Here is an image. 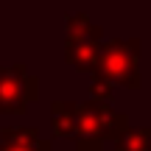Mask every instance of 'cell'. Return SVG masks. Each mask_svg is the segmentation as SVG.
<instances>
[{"label":"cell","instance_id":"cell-6","mask_svg":"<svg viewBox=\"0 0 151 151\" xmlns=\"http://www.w3.org/2000/svg\"><path fill=\"white\" fill-rule=\"evenodd\" d=\"M50 126L56 137L76 140L78 134V104L76 101H53L50 104Z\"/></svg>","mask_w":151,"mask_h":151},{"label":"cell","instance_id":"cell-2","mask_svg":"<svg viewBox=\"0 0 151 151\" xmlns=\"http://www.w3.org/2000/svg\"><path fill=\"white\" fill-rule=\"evenodd\" d=\"M98 73L112 84L140 87V39H106L101 42Z\"/></svg>","mask_w":151,"mask_h":151},{"label":"cell","instance_id":"cell-5","mask_svg":"<svg viewBox=\"0 0 151 151\" xmlns=\"http://www.w3.org/2000/svg\"><path fill=\"white\" fill-rule=\"evenodd\" d=\"M65 59L67 65L84 73H98L101 62V39L87 37V39H65Z\"/></svg>","mask_w":151,"mask_h":151},{"label":"cell","instance_id":"cell-4","mask_svg":"<svg viewBox=\"0 0 151 151\" xmlns=\"http://www.w3.org/2000/svg\"><path fill=\"white\" fill-rule=\"evenodd\" d=\"M0 151H50V140L34 126H6L0 129Z\"/></svg>","mask_w":151,"mask_h":151},{"label":"cell","instance_id":"cell-3","mask_svg":"<svg viewBox=\"0 0 151 151\" xmlns=\"http://www.w3.org/2000/svg\"><path fill=\"white\" fill-rule=\"evenodd\" d=\"M39 98V78L25 65L0 67V115H25L28 104Z\"/></svg>","mask_w":151,"mask_h":151},{"label":"cell","instance_id":"cell-8","mask_svg":"<svg viewBox=\"0 0 151 151\" xmlns=\"http://www.w3.org/2000/svg\"><path fill=\"white\" fill-rule=\"evenodd\" d=\"M115 151H151V126H129L126 134L115 143Z\"/></svg>","mask_w":151,"mask_h":151},{"label":"cell","instance_id":"cell-7","mask_svg":"<svg viewBox=\"0 0 151 151\" xmlns=\"http://www.w3.org/2000/svg\"><path fill=\"white\" fill-rule=\"evenodd\" d=\"M87 37L104 39V28L95 25L84 11H78V14H67V39H87Z\"/></svg>","mask_w":151,"mask_h":151},{"label":"cell","instance_id":"cell-1","mask_svg":"<svg viewBox=\"0 0 151 151\" xmlns=\"http://www.w3.org/2000/svg\"><path fill=\"white\" fill-rule=\"evenodd\" d=\"M129 129V115L115 112L109 104L84 101L78 104V134L76 151H104V143H118Z\"/></svg>","mask_w":151,"mask_h":151},{"label":"cell","instance_id":"cell-9","mask_svg":"<svg viewBox=\"0 0 151 151\" xmlns=\"http://www.w3.org/2000/svg\"><path fill=\"white\" fill-rule=\"evenodd\" d=\"M90 95H92V101H98V104H106L109 101V95H112V81H106L101 73H92V78H90Z\"/></svg>","mask_w":151,"mask_h":151}]
</instances>
